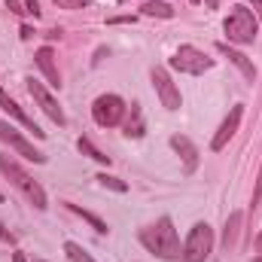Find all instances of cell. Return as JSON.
Returning <instances> with one entry per match:
<instances>
[{
    "label": "cell",
    "mask_w": 262,
    "mask_h": 262,
    "mask_svg": "<svg viewBox=\"0 0 262 262\" xmlns=\"http://www.w3.org/2000/svg\"><path fill=\"white\" fill-rule=\"evenodd\" d=\"M223 31H226V37H229V43H253L256 40V34H259V21H256V15L247 9V6H235L232 12H229V18L223 21Z\"/></svg>",
    "instance_id": "3"
},
{
    "label": "cell",
    "mask_w": 262,
    "mask_h": 262,
    "mask_svg": "<svg viewBox=\"0 0 262 262\" xmlns=\"http://www.w3.org/2000/svg\"><path fill=\"white\" fill-rule=\"evenodd\" d=\"M12 262H28V259H25V253H18V250H15V253H12Z\"/></svg>",
    "instance_id": "27"
},
{
    "label": "cell",
    "mask_w": 262,
    "mask_h": 262,
    "mask_svg": "<svg viewBox=\"0 0 262 262\" xmlns=\"http://www.w3.org/2000/svg\"><path fill=\"white\" fill-rule=\"evenodd\" d=\"M0 171H3V177H6V180L21 192V195L28 198L37 210H46V207H49V204H46V192H43V186H40V183H37V180H34V177L18 165V162H15V159L0 156Z\"/></svg>",
    "instance_id": "2"
},
{
    "label": "cell",
    "mask_w": 262,
    "mask_h": 262,
    "mask_svg": "<svg viewBox=\"0 0 262 262\" xmlns=\"http://www.w3.org/2000/svg\"><path fill=\"white\" fill-rule=\"evenodd\" d=\"M262 204V165H259V177H256V189H253V207Z\"/></svg>",
    "instance_id": "23"
},
{
    "label": "cell",
    "mask_w": 262,
    "mask_h": 262,
    "mask_svg": "<svg viewBox=\"0 0 262 262\" xmlns=\"http://www.w3.org/2000/svg\"><path fill=\"white\" fill-rule=\"evenodd\" d=\"M143 15H159V18H174V9L168 6V3H162V0H146L143 6Z\"/></svg>",
    "instance_id": "18"
},
{
    "label": "cell",
    "mask_w": 262,
    "mask_h": 262,
    "mask_svg": "<svg viewBox=\"0 0 262 262\" xmlns=\"http://www.w3.org/2000/svg\"><path fill=\"white\" fill-rule=\"evenodd\" d=\"M189 3H198V0H189Z\"/></svg>",
    "instance_id": "32"
},
{
    "label": "cell",
    "mask_w": 262,
    "mask_h": 262,
    "mask_svg": "<svg viewBox=\"0 0 262 262\" xmlns=\"http://www.w3.org/2000/svg\"><path fill=\"white\" fill-rule=\"evenodd\" d=\"M143 110H140V104H131V113H128V122H125V134L128 137H143Z\"/></svg>",
    "instance_id": "16"
},
{
    "label": "cell",
    "mask_w": 262,
    "mask_h": 262,
    "mask_svg": "<svg viewBox=\"0 0 262 262\" xmlns=\"http://www.w3.org/2000/svg\"><path fill=\"white\" fill-rule=\"evenodd\" d=\"M256 256H262V235L256 238Z\"/></svg>",
    "instance_id": "30"
},
{
    "label": "cell",
    "mask_w": 262,
    "mask_h": 262,
    "mask_svg": "<svg viewBox=\"0 0 262 262\" xmlns=\"http://www.w3.org/2000/svg\"><path fill=\"white\" fill-rule=\"evenodd\" d=\"M204 6H207V9H216V6H220V0H204Z\"/></svg>",
    "instance_id": "28"
},
{
    "label": "cell",
    "mask_w": 262,
    "mask_h": 262,
    "mask_svg": "<svg viewBox=\"0 0 262 262\" xmlns=\"http://www.w3.org/2000/svg\"><path fill=\"white\" fill-rule=\"evenodd\" d=\"M256 262H262V256H256Z\"/></svg>",
    "instance_id": "31"
},
{
    "label": "cell",
    "mask_w": 262,
    "mask_h": 262,
    "mask_svg": "<svg viewBox=\"0 0 262 262\" xmlns=\"http://www.w3.org/2000/svg\"><path fill=\"white\" fill-rule=\"evenodd\" d=\"M0 241H9V244L15 241V238H12V232H9V229H6L3 223H0Z\"/></svg>",
    "instance_id": "25"
},
{
    "label": "cell",
    "mask_w": 262,
    "mask_h": 262,
    "mask_svg": "<svg viewBox=\"0 0 262 262\" xmlns=\"http://www.w3.org/2000/svg\"><path fill=\"white\" fill-rule=\"evenodd\" d=\"M76 146H79V152H82V156L95 159L98 165H110V156H107V152H101V149H98V146H95L89 137H79V143H76Z\"/></svg>",
    "instance_id": "17"
},
{
    "label": "cell",
    "mask_w": 262,
    "mask_h": 262,
    "mask_svg": "<svg viewBox=\"0 0 262 262\" xmlns=\"http://www.w3.org/2000/svg\"><path fill=\"white\" fill-rule=\"evenodd\" d=\"M216 52H220V55H226V58H229L232 64L238 67V70H241V73H244L247 79H250V82L256 79V67H253V61H250V58H247L244 52H238V49H232L229 43H216Z\"/></svg>",
    "instance_id": "14"
},
{
    "label": "cell",
    "mask_w": 262,
    "mask_h": 262,
    "mask_svg": "<svg viewBox=\"0 0 262 262\" xmlns=\"http://www.w3.org/2000/svg\"><path fill=\"white\" fill-rule=\"evenodd\" d=\"M213 250V229L207 223H195L183 244V262H204Z\"/></svg>",
    "instance_id": "4"
},
{
    "label": "cell",
    "mask_w": 262,
    "mask_h": 262,
    "mask_svg": "<svg viewBox=\"0 0 262 262\" xmlns=\"http://www.w3.org/2000/svg\"><path fill=\"white\" fill-rule=\"evenodd\" d=\"M152 85L159 92V101L165 110H180V89L171 82L168 70L165 67H152Z\"/></svg>",
    "instance_id": "8"
},
{
    "label": "cell",
    "mask_w": 262,
    "mask_h": 262,
    "mask_svg": "<svg viewBox=\"0 0 262 262\" xmlns=\"http://www.w3.org/2000/svg\"><path fill=\"white\" fill-rule=\"evenodd\" d=\"M140 244L156 253L159 259H180L183 250H180V238H177V229L171 223V216H162L159 223H152L149 229L140 232Z\"/></svg>",
    "instance_id": "1"
},
{
    "label": "cell",
    "mask_w": 262,
    "mask_h": 262,
    "mask_svg": "<svg viewBox=\"0 0 262 262\" xmlns=\"http://www.w3.org/2000/svg\"><path fill=\"white\" fill-rule=\"evenodd\" d=\"M0 107H3V110H6V113L12 116V119H18V122H21L25 128L34 134V137H46V131L40 128V125H37V122L31 119V116H25V110H21V107H18V104H15V101H12V98H9V95L3 92V89H0Z\"/></svg>",
    "instance_id": "12"
},
{
    "label": "cell",
    "mask_w": 262,
    "mask_h": 262,
    "mask_svg": "<svg viewBox=\"0 0 262 262\" xmlns=\"http://www.w3.org/2000/svg\"><path fill=\"white\" fill-rule=\"evenodd\" d=\"M0 201H3V195H0Z\"/></svg>",
    "instance_id": "34"
},
{
    "label": "cell",
    "mask_w": 262,
    "mask_h": 262,
    "mask_svg": "<svg viewBox=\"0 0 262 262\" xmlns=\"http://www.w3.org/2000/svg\"><path fill=\"white\" fill-rule=\"evenodd\" d=\"M37 64L46 73V82H49L52 89H61V73H58V64H55V52H52L49 46H40V49H37Z\"/></svg>",
    "instance_id": "13"
},
{
    "label": "cell",
    "mask_w": 262,
    "mask_h": 262,
    "mask_svg": "<svg viewBox=\"0 0 262 262\" xmlns=\"http://www.w3.org/2000/svg\"><path fill=\"white\" fill-rule=\"evenodd\" d=\"M0 140H6V143H9L12 149H18V152H21L25 159L37 162V165H43V162H46V156H43V152H40V149H37L34 143H28V140H25V137H21L18 131L12 128V125H6V122H0Z\"/></svg>",
    "instance_id": "9"
},
{
    "label": "cell",
    "mask_w": 262,
    "mask_h": 262,
    "mask_svg": "<svg viewBox=\"0 0 262 262\" xmlns=\"http://www.w3.org/2000/svg\"><path fill=\"white\" fill-rule=\"evenodd\" d=\"M98 183L107 186V189H113V192H128V183L119 180V177H110V174H98Z\"/></svg>",
    "instance_id": "21"
},
{
    "label": "cell",
    "mask_w": 262,
    "mask_h": 262,
    "mask_svg": "<svg viewBox=\"0 0 262 262\" xmlns=\"http://www.w3.org/2000/svg\"><path fill=\"white\" fill-rule=\"evenodd\" d=\"M253 6H256V15L262 18V0H253Z\"/></svg>",
    "instance_id": "29"
},
{
    "label": "cell",
    "mask_w": 262,
    "mask_h": 262,
    "mask_svg": "<svg viewBox=\"0 0 262 262\" xmlns=\"http://www.w3.org/2000/svg\"><path fill=\"white\" fill-rule=\"evenodd\" d=\"M67 207H70V210H73V213H79V216H82V220H85V223H92V229H95V232H101V235H107V223H104V220H101V216H95V213H92V210H82V207H79V204H67Z\"/></svg>",
    "instance_id": "19"
},
{
    "label": "cell",
    "mask_w": 262,
    "mask_h": 262,
    "mask_svg": "<svg viewBox=\"0 0 262 262\" xmlns=\"http://www.w3.org/2000/svg\"><path fill=\"white\" fill-rule=\"evenodd\" d=\"M241 116H244V104H235V107L229 110L226 122L220 125V131H216V134H213V140H210V149H213V152L226 149V143L235 137V131H238V125H241Z\"/></svg>",
    "instance_id": "10"
},
{
    "label": "cell",
    "mask_w": 262,
    "mask_h": 262,
    "mask_svg": "<svg viewBox=\"0 0 262 262\" xmlns=\"http://www.w3.org/2000/svg\"><path fill=\"white\" fill-rule=\"evenodd\" d=\"M92 116H95V122H98L101 128H113V125H119L122 116H125V101H122L119 95H101V98H95V104H92Z\"/></svg>",
    "instance_id": "5"
},
{
    "label": "cell",
    "mask_w": 262,
    "mask_h": 262,
    "mask_svg": "<svg viewBox=\"0 0 262 262\" xmlns=\"http://www.w3.org/2000/svg\"><path fill=\"white\" fill-rule=\"evenodd\" d=\"M171 146H174V152L183 159V174H195V168H198L195 143H192L186 134H174V137H171Z\"/></svg>",
    "instance_id": "11"
},
{
    "label": "cell",
    "mask_w": 262,
    "mask_h": 262,
    "mask_svg": "<svg viewBox=\"0 0 262 262\" xmlns=\"http://www.w3.org/2000/svg\"><path fill=\"white\" fill-rule=\"evenodd\" d=\"M171 67L180 70V73L198 76V73H204V70L213 67V58H207V55H204L201 49H195V46H180V49L174 52V58H171Z\"/></svg>",
    "instance_id": "6"
},
{
    "label": "cell",
    "mask_w": 262,
    "mask_h": 262,
    "mask_svg": "<svg viewBox=\"0 0 262 262\" xmlns=\"http://www.w3.org/2000/svg\"><path fill=\"white\" fill-rule=\"evenodd\" d=\"M241 220H244V216H241L238 210H235V213H232V216L226 220V232H223V247H226V250H232V247L238 244V232H241Z\"/></svg>",
    "instance_id": "15"
},
{
    "label": "cell",
    "mask_w": 262,
    "mask_h": 262,
    "mask_svg": "<svg viewBox=\"0 0 262 262\" xmlns=\"http://www.w3.org/2000/svg\"><path fill=\"white\" fill-rule=\"evenodd\" d=\"M25 12H31L34 18H40V15H43V9H40V3H37V0H25Z\"/></svg>",
    "instance_id": "24"
},
{
    "label": "cell",
    "mask_w": 262,
    "mask_h": 262,
    "mask_svg": "<svg viewBox=\"0 0 262 262\" xmlns=\"http://www.w3.org/2000/svg\"><path fill=\"white\" fill-rule=\"evenodd\" d=\"M28 92H31V95H34V101H37V104L43 107V113H46V116H49V119H52V122H55L58 128H64V125H67L64 110L58 107V101H55V98H52V95H49V92H46V89H43V85H40V82H37L34 76L28 79Z\"/></svg>",
    "instance_id": "7"
},
{
    "label": "cell",
    "mask_w": 262,
    "mask_h": 262,
    "mask_svg": "<svg viewBox=\"0 0 262 262\" xmlns=\"http://www.w3.org/2000/svg\"><path fill=\"white\" fill-rule=\"evenodd\" d=\"M61 9H82V6H89L92 0H55Z\"/></svg>",
    "instance_id": "22"
},
{
    "label": "cell",
    "mask_w": 262,
    "mask_h": 262,
    "mask_svg": "<svg viewBox=\"0 0 262 262\" xmlns=\"http://www.w3.org/2000/svg\"><path fill=\"white\" fill-rule=\"evenodd\" d=\"M64 253H67V259H70V262H95L85 250H82V247H79V244H73V241H67V244H64Z\"/></svg>",
    "instance_id": "20"
},
{
    "label": "cell",
    "mask_w": 262,
    "mask_h": 262,
    "mask_svg": "<svg viewBox=\"0 0 262 262\" xmlns=\"http://www.w3.org/2000/svg\"><path fill=\"white\" fill-rule=\"evenodd\" d=\"M34 262H43V259H34Z\"/></svg>",
    "instance_id": "33"
},
{
    "label": "cell",
    "mask_w": 262,
    "mask_h": 262,
    "mask_svg": "<svg viewBox=\"0 0 262 262\" xmlns=\"http://www.w3.org/2000/svg\"><path fill=\"white\" fill-rule=\"evenodd\" d=\"M6 6H9V9H12V12H25V9H21V6H18V0H6Z\"/></svg>",
    "instance_id": "26"
}]
</instances>
